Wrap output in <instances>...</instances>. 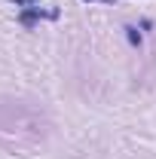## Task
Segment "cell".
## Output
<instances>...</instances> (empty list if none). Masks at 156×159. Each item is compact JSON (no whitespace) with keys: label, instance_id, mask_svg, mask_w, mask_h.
<instances>
[{"label":"cell","instance_id":"3957f363","mask_svg":"<svg viewBox=\"0 0 156 159\" xmlns=\"http://www.w3.org/2000/svg\"><path fill=\"white\" fill-rule=\"evenodd\" d=\"M9 3H16V6H34L37 0H9Z\"/></svg>","mask_w":156,"mask_h":159},{"label":"cell","instance_id":"6da1fadb","mask_svg":"<svg viewBox=\"0 0 156 159\" xmlns=\"http://www.w3.org/2000/svg\"><path fill=\"white\" fill-rule=\"evenodd\" d=\"M40 19H58V12H55V9H40V6H28V9L19 12V25L21 28H34Z\"/></svg>","mask_w":156,"mask_h":159},{"label":"cell","instance_id":"277c9868","mask_svg":"<svg viewBox=\"0 0 156 159\" xmlns=\"http://www.w3.org/2000/svg\"><path fill=\"white\" fill-rule=\"evenodd\" d=\"M86 3H113V0H86Z\"/></svg>","mask_w":156,"mask_h":159},{"label":"cell","instance_id":"7a4b0ae2","mask_svg":"<svg viewBox=\"0 0 156 159\" xmlns=\"http://www.w3.org/2000/svg\"><path fill=\"white\" fill-rule=\"evenodd\" d=\"M122 31H126V37H129V43H132V46H141V34H138V28H132V25H126Z\"/></svg>","mask_w":156,"mask_h":159}]
</instances>
